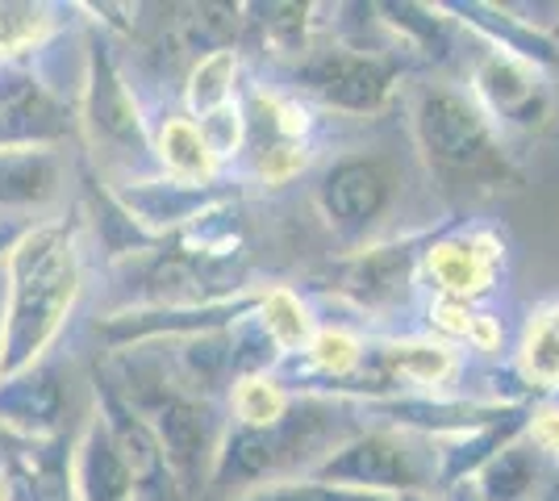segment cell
Wrapping results in <instances>:
<instances>
[{"label":"cell","mask_w":559,"mask_h":501,"mask_svg":"<svg viewBox=\"0 0 559 501\" xmlns=\"http://www.w3.org/2000/svg\"><path fill=\"white\" fill-rule=\"evenodd\" d=\"M0 301V381L38 368L50 343L68 326L84 288L80 226L68 217L29 222L4 251Z\"/></svg>","instance_id":"1"},{"label":"cell","mask_w":559,"mask_h":501,"mask_svg":"<svg viewBox=\"0 0 559 501\" xmlns=\"http://www.w3.org/2000/svg\"><path fill=\"white\" fill-rule=\"evenodd\" d=\"M350 418H359V406L334 402V397H293L272 427H226L222 452L213 464L210 493H247L272 480H288L297 468L309 477L334 448H343L350 434Z\"/></svg>","instance_id":"2"},{"label":"cell","mask_w":559,"mask_h":501,"mask_svg":"<svg viewBox=\"0 0 559 501\" xmlns=\"http://www.w3.org/2000/svg\"><path fill=\"white\" fill-rule=\"evenodd\" d=\"M117 368L121 372L109 377V381L151 422L159 448H164L176 493H205L230 422H222V414H217L210 397H192L176 381H167V372L159 363L134 368L130 359H121Z\"/></svg>","instance_id":"3"},{"label":"cell","mask_w":559,"mask_h":501,"mask_svg":"<svg viewBox=\"0 0 559 501\" xmlns=\"http://www.w3.org/2000/svg\"><path fill=\"white\" fill-rule=\"evenodd\" d=\"M75 130L88 139L93 155L105 164V171L114 180L142 176V167H159L155 164V139L146 130L139 96L126 84L109 43L96 38V34L84 43L80 96H75Z\"/></svg>","instance_id":"4"},{"label":"cell","mask_w":559,"mask_h":501,"mask_svg":"<svg viewBox=\"0 0 559 501\" xmlns=\"http://www.w3.org/2000/svg\"><path fill=\"white\" fill-rule=\"evenodd\" d=\"M414 139L435 176L451 184H485L497 189L513 180V167L506 159L501 134L489 126V118L476 109V100L460 88H421L414 100Z\"/></svg>","instance_id":"5"},{"label":"cell","mask_w":559,"mask_h":501,"mask_svg":"<svg viewBox=\"0 0 559 501\" xmlns=\"http://www.w3.org/2000/svg\"><path fill=\"white\" fill-rule=\"evenodd\" d=\"M447 226H455V217L435 226V230H418V235H405V239L359 247V251L330 263L326 272L318 276V288L343 297L347 306L364 313L396 310V306L409 301V293L418 285L421 260H426V251L435 247V239L443 235Z\"/></svg>","instance_id":"6"},{"label":"cell","mask_w":559,"mask_h":501,"mask_svg":"<svg viewBox=\"0 0 559 501\" xmlns=\"http://www.w3.org/2000/svg\"><path fill=\"white\" fill-rule=\"evenodd\" d=\"M396 59L350 43H326L309 47L301 63L293 68V80L305 96L338 114H376L396 88Z\"/></svg>","instance_id":"7"},{"label":"cell","mask_w":559,"mask_h":501,"mask_svg":"<svg viewBox=\"0 0 559 501\" xmlns=\"http://www.w3.org/2000/svg\"><path fill=\"white\" fill-rule=\"evenodd\" d=\"M259 297L263 288H238L230 297H217V301H188V306H126L105 318H96V334L126 351L134 343H180L192 334H210L226 331L234 322L251 318L259 310Z\"/></svg>","instance_id":"8"},{"label":"cell","mask_w":559,"mask_h":501,"mask_svg":"<svg viewBox=\"0 0 559 501\" xmlns=\"http://www.w3.org/2000/svg\"><path fill=\"white\" fill-rule=\"evenodd\" d=\"M309 477L326 480V485L364 489V493H389V498L409 493V489H426V473H421L409 439L389 427L350 434L347 443L334 448Z\"/></svg>","instance_id":"9"},{"label":"cell","mask_w":559,"mask_h":501,"mask_svg":"<svg viewBox=\"0 0 559 501\" xmlns=\"http://www.w3.org/2000/svg\"><path fill=\"white\" fill-rule=\"evenodd\" d=\"M75 130V100L22 59L0 63V146H59Z\"/></svg>","instance_id":"10"},{"label":"cell","mask_w":559,"mask_h":501,"mask_svg":"<svg viewBox=\"0 0 559 501\" xmlns=\"http://www.w3.org/2000/svg\"><path fill=\"white\" fill-rule=\"evenodd\" d=\"M109 192L117 196V205L134 217V226H142L151 239H171L185 226L201 222L205 214L234 205V189H226L222 180L213 184H188L176 176H126V180H109Z\"/></svg>","instance_id":"11"},{"label":"cell","mask_w":559,"mask_h":501,"mask_svg":"<svg viewBox=\"0 0 559 501\" xmlns=\"http://www.w3.org/2000/svg\"><path fill=\"white\" fill-rule=\"evenodd\" d=\"M467 96L476 100V109L489 118L497 134L501 130H538L551 118V75L522 59L497 55V50H485L476 59Z\"/></svg>","instance_id":"12"},{"label":"cell","mask_w":559,"mask_h":501,"mask_svg":"<svg viewBox=\"0 0 559 501\" xmlns=\"http://www.w3.org/2000/svg\"><path fill=\"white\" fill-rule=\"evenodd\" d=\"M393 201V176L372 155H350L322 171L318 210L343 239H364Z\"/></svg>","instance_id":"13"},{"label":"cell","mask_w":559,"mask_h":501,"mask_svg":"<svg viewBox=\"0 0 559 501\" xmlns=\"http://www.w3.org/2000/svg\"><path fill=\"white\" fill-rule=\"evenodd\" d=\"M309 118L297 100L276 93H247L242 100V151L259 180H288L305 167Z\"/></svg>","instance_id":"14"},{"label":"cell","mask_w":559,"mask_h":501,"mask_svg":"<svg viewBox=\"0 0 559 501\" xmlns=\"http://www.w3.org/2000/svg\"><path fill=\"white\" fill-rule=\"evenodd\" d=\"M68 192V159L59 146H0V222L50 214Z\"/></svg>","instance_id":"15"},{"label":"cell","mask_w":559,"mask_h":501,"mask_svg":"<svg viewBox=\"0 0 559 501\" xmlns=\"http://www.w3.org/2000/svg\"><path fill=\"white\" fill-rule=\"evenodd\" d=\"M497 267H501L497 239L480 235V230H460V222L447 226L421 260V272H426L430 288L439 293V301H464V306L476 301L480 293H489Z\"/></svg>","instance_id":"16"},{"label":"cell","mask_w":559,"mask_h":501,"mask_svg":"<svg viewBox=\"0 0 559 501\" xmlns=\"http://www.w3.org/2000/svg\"><path fill=\"white\" fill-rule=\"evenodd\" d=\"M443 13L455 25H467L480 43L497 55L522 59L538 72H556L559 68V43L543 29V25L513 17L510 4H489V0H447Z\"/></svg>","instance_id":"17"},{"label":"cell","mask_w":559,"mask_h":501,"mask_svg":"<svg viewBox=\"0 0 559 501\" xmlns=\"http://www.w3.org/2000/svg\"><path fill=\"white\" fill-rule=\"evenodd\" d=\"M96 414H100L114 448L126 460V468L134 473L139 493H171L176 485H171V473H167L164 448H159L155 430H151V422L142 418L139 409L126 402V393L109 377H96Z\"/></svg>","instance_id":"18"},{"label":"cell","mask_w":559,"mask_h":501,"mask_svg":"<svg viewBox=\"0 0 559 501\" xmlns=\"http://www.w3.org/2000/svg\"><path fill=\"white\" fill-rule=\"evenodd\" d=\"M71 501H139L134 473L126 468L96 409L71 439Z\"/></svg>","instance_id":"19"},{"label":"cell","mask_w":559,"mask_h":501,"mask_svg":"<svg viewBox=\"0 0 559 501\" xmlns=\"http://www.w3.org/2000/svg\"><path fill=\"white\" fill-rule=\"evenodd\" d=\"M531 414L535 406H513L506 418H497L489 427L464 430V434H451V439H439L435 448V485L439 489H455V485H467L476 480V473L489 464L497 452H506L513 439H522L531 430Z\"/></svg>","instance_id":"20"},{"label":"cell","mask_w":559,"mask_h":501,"mask_svg":"<svg viewBox=\"0 0 559 501\" xmlns=\"http://www.w3.org/2000/svg\"><path fill=\"white\" fill-rule=\"evenodd\" d=\"M63 384L47 363L0 381V427L22 439H55L63 422Z\"/></svg>","instance_id":"21"},{"label":"cell","mask_w":559,"mask_h":501,"mask_svg":"<svg viewBox=\"0 0 559 501\" xmlns=\"http://www.w3.org/2000/svg\"><path fill=\"white\" fill-rule=\"evenodd\" d=\"M547 480V464L543 452L526 439H513L506 452H497L476 473L472 489L480 501H535V493Z\"/></svg>","instance_id":"22"},{"label":"cell","mask_w":559,"mask_h":501,"mask_svg":"<svg viewBox=\"0 0 559 501\" xmlns=\"http://www.w3.org/2000/svg\"><path fill=\"white\" fill-rule=\"evenodd\" d=\"M380 25H389L405 50H418L426 59L443 63L455 50V22L443 13V4H376Z\"/></svg>","instance_id":"23"},{"label":"cell","mask_w":559,"mask_h":501,"mask_svg":"<svg viewBox=\"0 0 559 501\" xmlns=\"http://www.w3.org/2000/svg\"><path fill=\"white\" fill-rule=\"evenodd\" d=\"M155 164L164 176H176V180H188V184H213L217 171H222V159L210 151L201 126L188 118H167L159 139H155Z\"/></svg>","instance_id":"24"},{"label":"cell","mask_w":559,"mask_h":501,"mask_svg":"<svg viewBox=\"0 0 559 501\" xmlns=\"http://www.w3.org/2000/svg\"><path fill=\"white\" fill-rule=\"evenodd\" d=\"M185 105H188V121H210L213 114L238 105V50H213L205 59L192 63L185 84Z\"/></svg>","instance_id":"25"},{"label":"cell","mask_w":559,"mask_h":501,"mask_svg":"<svg viewBox=\"0 0 559 501\" xmlns=\"http://www.w3.org/2000/svg\"><path fill=\"white\" fill-rule=\"evenodd\" d=\"M255 318L263 322V331L272 334V343L280 347V356H297L305 351V343L313 338V318L305 310V301L293 293V288H263V297H259V310Z\"/></svg>","instance_id":"26"},{"label":"cell","mask_w":559,"mask_h":501,"mask_svg":"<svg viewBox=\"0 0 559 501\" xmlns=\"http://www.w3.org/2000/svg\"><path fill=\"white\" fill-rule=\"evenodd\" d=\"M522 372L531 389H559V301L531 313V326L522 338Z\"/></svg>","instance_id":"27"},{"label":"cell","mask_w":559,"mask_h":501,"mask_svg":"<svg viewBox=\"0 0 559 501\" xmlns=\"http://www.w3.org/2000/svg\"><path fill=\"white\" fill-rule=\"evenodd\" d=\"M293 406V393L267 372V377H247L230 389V409L238 427H272Z\"/></svg>","instance_id":"28"},{"label":"cell","mask_w":559,"mask_h":501,"mask_svg":"<svg viewBox=\"0 0 559 501\" xmlns=\"http://www.w3.org/2000/svg\"><path fill=\"white\" fill-rule=\"evenodd\" d=\"M230 501H396L389 493H364V489H347V485H326L313 477H288L247 489Z\"/></svg>","instance_id":"29"},{"label":"cell","mask_w":559,"mask_h":501,"mask_svg":"<svg viewBox=\"0 0 559 501\" xmlns=\"http://www.w3.org/2000/svg\"><path fill=\"white\" fill-rule=\"evenodd\" d=\"M238 13L234 4H201L192 9V17H185V43L188 50H197L201 59L213 50H230L234 34H238Z\"/></svg>","instance_id":"30"},{"label":"cell","mask_w":559,"mask_h":501,"mask_svg":"<svg viewBox=\"0 0 559 501\" xmlns=\"http://www.w3.org/2000/svg\"><path fill=\"white\" fill-rule=\"evenodd\" d=\"M263 17V38H267V47L276 50V55H297V63H301L305 55H309V4H267V9H259Z\"/></svg>","instance_id":"31"},{"label":"cell","mask_w":559,"mask_h":501,"mask_svg":"<svg viewBox=\"0 0 559 501\" xmlns=\"http://www.w3.org/2000/svg\"><path fill=\"white\" fill-rule=\"evenodd\" d=\"M535 501H559V473H547L543 489L535 493Z\"/></svg>","instance_id":"32"},{"label":"cell","mask_w":559,"mask_h":501,"mask_svg":"<svg viewBox=\"0 0 559 501\" xmlns=\"http://www.w3.org/2000/svg\"><path fill=\"white\" fill-rule=\"evenodd\" d=\"M22 235V226H9V222H0V263H4V251L13 247V239Z\"/></svg>","instance_id":"33"},{"label":"cell","mask_w":559,"mask_h":501,"mask_svg":"<svg viewBox=\"0 0 559 501\" xmlns=\"http://www.w3.org/2000/svg\"><path fill=\"white\" fill-rule=\"evenodd\" d=\"M396 501H439V498L426 493V489H409V493H396Z\"/></svg>","instance_id":"34"},{"label":"cell","mask_w":559,"mask_h":501,"mask_svg":"<svg viewBox=\"0 0 559 501\" xmlns=\"http://www.w3.org/2000/svg\"><path fill=\"white\" fill-rule=\"evenodd\" d=\"M0 501H9V473H4V464H0Z\"/></svg>","instance_id":"35"},{"label":"cell","mask_w":559,"mask_h":501,"mask_svg":"<svg viewBox=\"0 0 559 501\" xmlns=\"http://www.w3.org/2000/svg\"><path fill=\"white\" fill-rule=\"evenodd\" d=\"M556 460H559V455H556Z\"/></svg>","instance_id":"36"}]
</instances>
